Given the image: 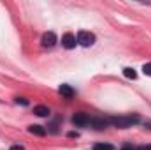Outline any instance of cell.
<instances>
[{"label":"cell","instance_id":"cell-1","mask_svg":"<svg viewBox=\"0 0 151 150\" xmlns=\"http://www.w3.org/2000/svg\"><path fill=\"white\" fill-rule=\"evenodd\" d=\"M113 125H116V127H119V129H127V127H132L134 124H137L139 122V117L137 115H130V117H116V118H111L109 120Z\"/></svg>","mask_w":151,"mask_h":150},{"label":"cell","instance_id":"cell-2","mask_svg":"<svg viewBox=\"0 0 151 150\" xmlns=\"http://www.w3.org/2000/svg\"><path fill=\"white\" fill-rule=\"evenodd\" d=\"M77 42L81 44V46H84V48H88V46H91L93 42H95V36L93 34H90V32H79L77 34Z\"/></svg>","mask_w":151,"mask_h":150},{"label":"cell","instance_id":"cell-3","mask_svg":"<svg viewBox=\"0 0 151 150\" xmlns=\"http://www.w3.org/2000/svg\"><path fill=\"white\" fill-rule=\"evenodd\" d=\"M62 44H63V48H67V50H72L76 44H77V39H76L74 34H65V36L62 37Z\"/></svg>","mask_w":151,"mask_h":150},{"label":"cell","instance_id":"cell-4","mask_svg":"<svg viewBox=\"0 0 151 150\" xmlns=\"http://www.w3.org/2000/svg\"><path fill=\"white\" fill-rule=\"evenodd\" d=\"M72 122H74L76 125H88L90 124V117L86 113H76L74 117H72Z\"/></svg>","mask_w":151,"mask_h":150},{"label":"cell","instance_id":"cell-5","mask_svg":"<svg viewBox=\"0 0 151 150\" xmlns=\"http://www.w3.org/2000/svg\"><path fill=\"white\" fill-rule=\"evenodd\" d=\"M55 44H56V36H55L53 32H46V34L42 36V46L51 48V46H55Z\"/></svg>","mask_w":151,"mask_h":150},{"label":"cell","instance_id":"cell-6","mask_svg":"<svg viewBox=\"0 0 151 150\" xmlns=\"http://www.w3.org/2000/svg\"><path fill=\"white\" fill-rule=\"evenodd\" d=\"M60 94H62L63 97H67V99H72V97H74V90H72L69 85H62V87H60Z\"/></svg>","mask_w":151,"mask_h":150},{"label":"cell","instance_id":"cell-7","mask_svg":"<svg viewBox=\"0 0 151 150\" xmlns=\"http://www.w3.org/2000/svg\"><path fill=\"white\" fill-rule=\"evenodd\" d=\"M90 124H93V127H97V129H104L109 124V120H104V118H90Z\"/></svg>","mask_w":151,"mask_h":150},{"label":"cell","instance_id":"cell-8","mask_svg":"<svg viewBox=\"0 0 151 150\" xmlns=\"http://www.w3.org/2000/svg\"><path fill=\"white\" fill-rule=\"evenodd\" d=\"M28 133H32V134H35V136H44V134H46V129H44L42 125H30V127H28Z\"/></svg>","mask_w":151,"mask_h":150},{"label":"cell","instance_id":"cell-9","mask_svg":"<svg viewBox=\"0 0 151 150\" xmlns=\"http://www.w3.org/2000/svg\"><path fill=\"white\" fill-rule=\"evenodd\" d=\"M34 113L37 117H47L49 115V108H46V106H35L34 108Z\"/></svg>","mask_w":151,"mask_h":150},{"label":"cell","instance_id":"cell-10","mask_svg":"<svg viewBox=\"0 0 151 150\" xmlns=\"http://www.w3.org/2000/svg\"><path fill=\"white\" fill-rule=\"evenodd\" d=\"M93 150H114V147L109 145V143H97V145L93 147Z\"/></svg>","mask_w":151,"mask_h":150},{"label":"cell","instance_id":"cell-11","mask_svg":"<svg viewBox=\"0 0 151 150\" xmlns=\"http://www.w3.org/2000/svg\"><path fill=\"white\" fill-rule=\"evenodd\" d=\"M123 74L127 76V78H130V79H135V78H137V73H135L134 69H130V67L123 69Z\"/></svg>","mask_w":151,"mask_h":150},{"label":"cell","instance_id":"cell-12","mask_svg":"<svg viewBox=\"0 0 151 150\" xmlns=\"http://www.w3.org/2000/svg\"><path fill=\"white\" fill-rule=\"evenodd\" d=\"M142 71H144V74L151 76V64H144V67H142Z\"/></svg>","mask_w":151,"mask_h":150},{"label":"cell","instance_id":"cell-13","mask_svg":"<svg viewBox=\"0 0 151 150\" xmlns=\"http://www.w3.org/2000/svg\"><path fill=\"white\" fill-rule=\"evenodd\" d=\"M16 103H18V104H28V101L23 99V97H16Z\"/></svg>","mask_w":151,"mask_h":150},{"label":"cell","instance_id":"cell-14","mask_svg":"<svg viewBox=\"0 0 151 150\" xmlns=\"http://www.w3.org/2000/svg\"><path fill=\"white\" fill-rule=\"evenodd\" d=\"M11 150H25L23 147H19V145H14V147H11Z\"/></svg>","mask_w":151,"mask_h":150},{"label":"cell","instance_id":"cell-15","mask_svg":"<svg viewBox=\"0 0 151 150\" xmlns=\"http://www.w3.org/2000/svg\"><path fill=\"white\" fill-rule=\"evenodd\" d=\"M121 150H137V149H134V147H130V145H125Z\"/></svg>","mask_w":151,"mask_h":150},{"label":"cell","instance_id":"cell-16","mask_svg":"<svg viewBox=\"0 0 151 150\" xmlns=\"http://www.w3.org/2000/svg\"><path fill=\"white\" fill-rule=\"evenodd\" d=\"M142 150H151V145H146V147H142Z\"/></svg>","mask_w":151,"mask_h":150}]
</instances>
